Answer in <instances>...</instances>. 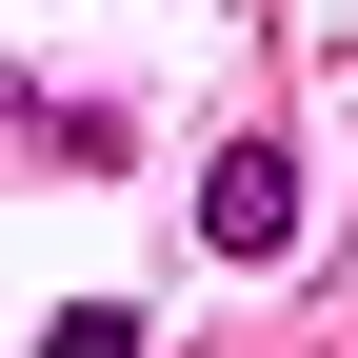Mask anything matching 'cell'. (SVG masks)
Here are the masks:
<instances>
[{
    "label": "cell",
    "instance_id": "cell-1",
    "mask_svg": "<svg viewBox=\"0 0 358 358\" xmlns=\"http://www.w3.org/2000/svg\"><path fill=\"white\" fill-rule=\"evenodd\" d=\"M199 239L219 259H299V140H219L199 159Z\"/></svg>",
    "mask_w": 358,
    "mask_h": 358
},
{
    "label": "cell",
    "instance_id": "cell-2",
    "mask_svg": "<svg viewBox=\"0 0 358 358\" xmlns=\"http://www.w3.org/2000/svg\"><path fill=\"white\" fill-rule=\"evenodd\" d=\"M40 358H140V319H120V299H60V319H40Z\"/></svg>",
    "mask_w": 358,
    "mask_h": 358
}]
</instances>
